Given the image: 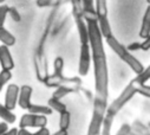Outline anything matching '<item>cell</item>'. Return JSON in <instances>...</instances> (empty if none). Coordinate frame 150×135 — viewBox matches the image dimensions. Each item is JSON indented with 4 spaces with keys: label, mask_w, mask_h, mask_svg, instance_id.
Wrapping results in <instances>:
<instances>
[{
    "label": "cell",
    "mask_w": 150,
    "mask_h": 135,
    "mask_svg": "<svg viewBox=\"0 0 150 135\" xmlns=\"http://www.w3.org/2000/svg\"><path fill=\"white\" fill-rule=\"evenodd\" d=\"M135 94H136V87H135V83L131 81L125 87V89L122 91V94L116 99H114V102H112L109 107H106L104 120H103V124H102L100 135H110L111 127H112V123H114L115 117L121 112V109L132 98V96Z\"/></svg>",
    "instance_id": "7a4b0ae2"
},
{
    "label": "cell",
    "mask_w": 150,
    "mask_h": 135,
    "mask_svg": "<svg viewBox=\"0 0 150 135\" xmlns=\"http://www.w3.org/2000/svg\"><path fill=\"white\" fill-rule=\"evenodd\" d=\"M0 66L4 70H12L14 68V60L11 55L10 48L6 45H0Z\"/></svg>",
    "instance_id": "9c48e42d"
},
{
    "label": "cell",
    "mask_w": 150,
    "mask_h": 135,
    "mask_svg": "<svg viewBox=\"0 0 150 135\" xmlns=\"http://www.w3.org/2000/svg\"><path fill=\"white\" fill-rule=\"evenodd\" d=\"M127 49H128L129 51H136V50L141 49V43H138V42H135V43L130 44V45H129Z\"/></svg>",
    "instance_id": "4316f807"
},
{
    "label": "cell",
    "mask_w": 150,
    "mask_h": 135,
    "mask_svg": "<svg viewBox=\"0 0 150 135\" xmlns=\"http://www.w3.org/2000/svg\"><path fill=\"white\" fill-rule=\"evenodd\" d=\"M135 87H136V92H138V94H141V95L150 98V85H146V84H136L135 83Z\"/></svg>",
    "instance_id": "603a6c76"
},
{
    "label": "cell",
    "mask_w": 150,
    "mask_h": 135,
    "mask_svg": "<svg viewBox=\"0 0 150 135\" xmlns=\"http://www.w3.org/2000/svg\"><path fill=\"white\" fill-rule=\"evenodd\" d=\"M8 14H10V17L12 18V20L16 21V23H18V21L21 20V17H20L19 12H18L14 7H10V10H8Z\"/></svg>",
    "instance_id": "cb8c5ba5"
},
{
    "label": "cell",
    "mask_w": 150,
    "mask_h": 135,
    "mask_svg": "<svg viewBox=\"0 0 150 135\" xmlns=\"http://www.w3.org/2000/svg\"><path fill=\"white\" fill-rule=\"evenodd\" d=\"M149 80H150V65L146 68V69H144L142 72L137 74V76L132 80V82L136 84H145V82Z\"/></svg>",
    "instance_id": "d6986e66"
},
{
    "label": "cell",
    "mask_w": 150,
    "mask_h": 135,
    "mask_svg": "<svg viewBox=\"0 0 150 135\" xmlns=\"http://www.w3.org/2000/svg\"><path fill=\"white\" fill-rule=\"evenodd\" d=\"M50 135H69V133H67V130H64V129H59V130H57L56 133H53V134H50Z\"/></svg>",
    "instance_id": "4dcf8cb0"
},
{
    "label": "cell",
    "mask_w": 150,
    "mask_h": 135,
    "mask_svg": "<svg viewBox=\"0 0 150 135\" xmlns=\"http://www.w3.org/2000/svg\"><path fill=\"white\" fill-rule=\"evenodd\" d=\"M47 106H49V107H50V108H51L53 112H57L58 114H62L63 112L67 110L66 104H64L60 99L54 98V97L49 98V101H47Z\"/></svg>",
    "instance_id": "9a60e30c"
},
{
    "label": "cell",
    "mask_w": 150,
    "mask_h": 135,
    "mask_svg": "<svg viewBox=\"0 0 150 135\" xmlns=\"http://www.w3.org/2000/svg\"><path fill=\"white\" fill-rule=\"evenodd\" d=\"M141 50H143V51L150 50V35L144 39L143 43H141Z\"/></svg>",
    "instance_id": "484cf974"
},
{
    "label": "cell",
    "mask_w": 150,
    "mask_h": 135,
    "mask_svg": "<svg viewBox=\"0 0 150 135\" xmlns=\"http://www.w3.org/2000/svg\"><path fill=\"white\" fill-rule=\"evenodd\" d=\"M91 59H92V56H91L90 44H81L79 63H78V74L81 76H86L89 74Z\"/></svg>",
    "instance_id": "52a82bcc"
},
{
    "label": "cell",
    "mask_w": 150,
    "mask_h": 135,
    "mask_svg": "<svg viewBox=\"0 0 150 135\" xmlns=\"http://www.w3.org/2000/svg\"><path fill=\"white\" fill-rule=\"evenodd\" d=\"M64 0H37L35 4L38 7H53L62 4Z\"/></svg>",
    "instance_id": "44dd1931"
},
{
    "label": "cell",
    "mask_w": 150,
    "mask_h": 135,
    "mask_svg": "<svg viewBox=\"0 0 150 135\" xmlns=\"http://www.w3.org/2000/svg\"><path fill=\"white\" fill-rule=\"evenodd\" d=\"M34 66H35V75L39 82L44 83L45 80L49 76V65L46 62V57L43 52V50H37V53L34 56Z\"/></svg>",
    "instance_id": "8992f818"
},
{
    "label": "cell",
    "mask_w": 150,
    "mask_h": 135,
    "mask_svg": "<svg viewBox=\"0 0 150 135\" xmlns=\"http://www.w3.org/2000/svg\"><path fill=\"white\" fill-rule=\"evenodd\" d=\"M18 135H32V133L28 131L26 128H19L18 129Z\"/></svg>",
    "instance_id": "f546056e"
},
{
    "label": "cell",
    "mask_w": 150,
    "mask_h": 135,
    "mask_svg": "<svg viewBox=\"0 0 150 135\" xmlns=\"http://www.w3.org/2000/svg\"><path fill=\"white\" fill-rule=\"evenodd\" d=\"M89 31V42L93 63L95 75V98L93 112L88 129V135H100L102 124L108 107L109 97V72L106 56L103 45V36L96 19L85 20Z\"/></svg>",
    "instance_id": "6da1fadb"
},
{
    "label": "cell",
    "mask_w": 150,
    "mask_h": 135,
    "mask_svg": "<svg viewBox=\"0 0 150 135\" xmlns=\"http://www.w3.org/2000/svg\"><path fill=\"white\" fill-rule=\"evenodd\" d=\"M1 135H18V128H11V129H7L4 134Z\"/></svg>",
    "instance_id": "f1b7e54d"
},
{
    "label": "cell",
    "mask_w": 150,
    "mask_h": 135,
    "mask_svg": "<svg viewBox=\"0 0 150 135\" xmlns=\"http://www.w3.org/2000/svg\"><path fill=\"white\" fill-rule=\"evenodd\" d=\"M8 10H10V6L8 5L0 4V27L5 25L6 18L8 16Z\"/></svg>",
    "instance_id": "7402d4cb"
},
{
    "label": "cell",
    "mask_w": 150,
    "mask_h": 135,
    "mask_svg": "<svg viewBox=\"0 0 150 135\" xmlns=\"http://www.w3.org/2000/svg\"><path fill=\"white\" fill-rule=\"evenodd\" d=\"M105 41H106L108 45L112 49V51H114L124 63H127V64L131 68V69H132V71H134L135 74H139V72H142V71L144 70L142 63H141L136 57H134V56L129 52V50H128L122 43H120V42L114 37V35H111V36H109L108 38H105Z\"/></svg>",
    "instance_id": "3957f363"
},
{
    "label": "cell",
    "mask_w": 150,
    "mask_h": 135,
    "mask_svg": "<svg viewBox=\"0 0 150 135\" xmlns=\"http://www.w3.org/2000/svg\"><path fill=\"white\" fill-rule=\"evenodd\" d=\"M70 124H71V114H70V112L65 110L62 114H59V129L67 130Z\"/></svg>",
    "instance_id": "e0dca14e"
},
{
    "label": "cell",
    "mask_w": 150,
    "mask_h": 135,
    "mask_svg": "<svg viewBox=\"0 0 150 135\" xmlns=\"http://www.w3.org/2000/svg\"><path fill=\"white\" fill-rule=\"evenodd\" d=\"M47 124V116L26 113L19 120V128H40Z\"/></svg>",
    "instance_id": "5b68a950"
},
{
    "label": "cell",
    "mask_w": 150,
    "mask_h": 135,
    "mask_svg": "<svg viewBox=\"0 0 150 135\" xmlns=\"http://www.w3.org/2000/svg\"><path fill=\"white\" fill-rule=\"evenodd\" d=\"M0 119L5 122H7L8 124H12L17 121L16 114L12 110H10L8 108H6L5 104H1V103H0Z\"/></svg>",
    "instance_id": "4fadbf2b"
},
{
    "label": "cell",
    "mask_w": 150,
    "mask_h": 135,
    "mask_svg": "<svg viewBox=\"0 0 150 135\" xmlns=\"http://www.w3.org/2000/svg\"><path fill=\"white\" fill-rule=\"evenodd\" d=\"M7 129H8V123H7V122H5V121L0 122V135L4 134Z\"/></svg>",
    "instance_id": "83f0119b"
},
{
    "label": "cell",
    "mask_w": 150,
    "mask_h": 135,
    "mask_svg": "<svg viewBox=\"0 0 150 135\" xmlns=\"http://www.w3.org/2000/svg\"><path fill=\"white\" fill-rule=\"evenodd\" d=\"M146 1H148V4H149V5H150V0H146Z\"/></svg>",
    "instance_id": "836d02e7"
},
{
    "label": "cell",
    "mask_w": 150,
    "mask_h": 135,
    "mask_svg": "<svg viewBox=\"0 0 150 135\" xmlns=\"http://www.w3.org/2000/svg\"><path fill=\"white\" fill-rule=\"evenodd\" d=\"M19 90L20 88L17 84H10L6 88L5 92V106L10 110H13L16 106L18 104V96H19Z\"/></svg>",
    "instance_id": "ba28073f"
},
{
    "label": "cell",
    "mask_w": 150,
    "mask_h": 135,
    "mask_svg": "<svg viewBox=\"0 0 150 135\" xmlns=\"http://www.w3.org/2000/svg\"><path fill=\"white\" fill-rule=\"evenodd\" d=\"M28 113H33V114H40V115H51L53 113V110L49 107V106H42V104H33L31 102V104L27 107L26 109Z\"/></svg>",
    "instance_id": "5bb4252c"
},
{
    "label": "cell",
    "mask_w": 150,
    "mask_h": 135,
    "mask_svg": "<svg viewBox=\"0 0 150 135\" xmlns=\"http://www.w3.org/2000/svg\"><path fill=\"white\" fill-rule=\"evenodd\" d=\"M5 3V0H0V4H4Z\"/></svg>",
    "instance_id": "1f68e13d"
},
{
    "label": "cell",
    "mask_w": 150,
    "mask_h": 135,
    "mask_svg": "<svg viewBox=\"0 0 150 135\" xmlns=\"http://www.w3.org/2000/svg\"><path fill=\"white\" fill-rule=\"evenodd\" d=\"M11 78H12L11 70H4V69H1V71H0V91H1L4 89V87L11 81Z\"/></svg>",
    "instance_id": "ffe728a7"
},
{
    "label": "cell",
    "mask_w": 150,
    "mask_h": 135,
    "mask_svg": "<svg viewBox=\"0 0 150 135\" xmlns=\"http://www.w3.org/2000/svg\"><path fill=\"white\" fill-rule=\"evenodd\" d=\"M32 135H50V130L46 126H44V127H40L37 131L32 133Z\"/></svg>",
    "instance_id": "d4e9b609"
},
{
    "label": "cell",
    "mask_w": 150,
    "mask_h": 135,
    "mask_svg": "<svg viewBox=\"0 0 150 135\" xmlns=\"http://www.w3.org/2000/svg\"><path fill=\"white\" fill-rule=\"evenodd\" d=\"M32 92H33V89L32 87L27 85V84H24L20 87V90H19V96H18V104L21 109H27V107L31 104V97H32Z\"/></svg>",
    "instance_id": "30bf717a"
},
{
    "label": "cell",
    "mask_w": 150,
    "mask_h": 135,
    "mask_svg": "<svg viewBox=\"0 0 150 135\" xmlns=\"http://www.w3.org/2000/svg\"><path fill=\"white\" fill-rule=\"evenodd\" d=\"M44 84L49 88H57L60 85H65L78 91L82 88V80L78 77H65L63 72H53V75L47 76Z\"/></svg>",
    "instance_id": "277c9868"
},
{
    "label": "cell",
    "mask_w": 150,
    "mask_h": 135,
    "mask_svg": "<svg viewBox=\"0 0 150 135\" xmlns=\"http://www.w3.org/2000/svg\"><path fill=\"white\" fill-rule=\"evenodd\" d=\"M0 42H1L4 45L11 48V46L16 45L17 39H16V37L12 35V33L7 28L1 26V27H0Z\"/></svg>",
    "instance_id": "7c38bea8"
},
{
    "label": "cell",
    "mask_w": 150,
    "mask_h": 135,
    "mask_svg": "<svg viewBox=\"0 0 150 135\" xmlns=\"http://www.w3.org/2000/svg\"><path fill=\"white\" fill-rule=\"evenodd\" d=\"M148 128H149V129H150V122H149V124H148Z\"/></svg>",
    "instance_id": "d6a6232c"
},
{
    "label": "cell",
    "mask_w": 150,
    "mask_h": 135,
    "mask_svg": "<svg viewBox=\"0 0 150 135\" xmlns=\"http://www.w3.org/2000/svg\"><path fill=\"white\" fill-rule=\"evenodd\" d=\"M72 92H76V90L72 89V88H70V87L60 85V87H57V88H56V90H54L53 94H52V97L58 98V99H62V98H64L66 95L72 94Z\"/></svg>",
    "instance_id": "2e32d148"
},
{
    "label": "cell",
    "mask_w": 150,
    "mask_h": 135,
    "mask_svg": "<svg viewBox=\"0 0 150 135\" xmlns=\"http://www.w3.org/2000/svg\"><path fill=\"white\" fill-rule=\"evenodd\" d=\"M149 35H150V5L146 7L145 13L143 16L142 26H141V30H139V37L145 39Z\"/></svg>",
    "instance_id": "8fae6325"
},
{
    "label": "cell",
    "mask_w": 150,
    "mask_h": 135,
    "mask_svg": "<svg viewBox=\"0 0 150 135\" xmlns=\"http://www.w3.org/2000/svg\"><path fill=\"white\" fill-rule=\"evenodd\" d=\"M96 13L97 18L102 17H108V5L106 0H96Z\"/></svg>",
    "instance_id": "ac0fdd59"
}]
</instances>
